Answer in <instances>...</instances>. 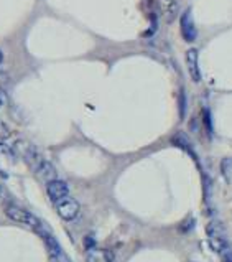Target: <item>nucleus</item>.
<instances>
[{
    "instance_id": "nucleus-11",
    "label": "nucleus",
    "mask_w": 232,
    "mask_h": 262,
    "mask_svg": "<svg viewBox=\"0 0 232 262\" xmlns=\"http://www.w3.org/2000/svg\"><path fill=\"white\" fill-rule=\"evenodd\" d=\"M9 137H10V129L7 127V124L4 121H0V144L5 142Z\"/></svg>"
},
{
    "instance_id": "nucleus-6",
    "label": "nucleus",
    "mask_w": 232,
    "mask_h": 262,
    "mask_svg": "<svg viewBox=\"0 0 232 262\" xmlns=\"http://www.w3.org/2000/svg\"><path fill=\"white\" fill-rule=\"evenodd\" d=\"M181 35L186 41H194L198 36V32H196V27H194V21H193V15L190 10H186L181 17Z\"/></svg>"
},
{
    "instance_id": "nucleus-2",
    "label": "nucleus",
    "mask_w": 232,
    "mask_h": 262,
    "mask_svg": "<svg viewBox=\"0 0 232 262\" xmlns=\"http://www.w3.org/2000/svg\"><path fill=\"white\" fill-rule=\"evenodd\" d=\"M5 214L9 216L12 221L25 224V226L32 228L33 231H36V233H40V231L44 228L43 224H41V221L36 218L35 214H32L30 211H27V209L20 208L17 205H7L5 206Z\"/></svg>"
},
{
    "instance_id": "nucleus-14",
    "label": "nucleus",
    "mask_w": 232,
    "mask_h": 262,
    "mask_svg": "<svg viewBox=\"0 0 232 262\" xmlns=\"http://www.w3.org/2000/svg\"><path fill=\"white\" fill-rule=\"evenodd\" d=\"M2 61H4V55H2V51H0V64H2Z\"/></svg>"
},
{
    "instance_id": "nucleus-12",
    "label": "nucleus",
    "mask_w": 232,
    "mask_h": 262,
    "mask_svg": "<svg viewBox=\"0 0 232 262\" xmlns=\"http://www.w3.org/2000/svg\"><path fill=\"white\" fill-rule=\"evenodd\" d=\"M9 200H10L9 193H7V190L0 185V201H9Z\"/></svg>"
},
{
    "instance_id": "nucleus-10",
    "label": "nucleus",
    "mask_w": 232,
    "mask_h": 262,
    "mask_svg": "<svg viewBox=\"0 0 232 262\" xmlns=\"http://www.w3.org/2000/svg\"><path fill=\"white\" fill-rule=\"evenodd\" d=\"M86 260L87 262H114V256H112V252L104 251V249H89Z\"/></svg>"
},
{
    "instance_id": "nucleus-13",
    "label": "nucleus",
    "mask_w": 232,
    "mask_h": 262,
    "mask_svg": "<svg viewBox=\"0 0 232 262\" xmlns=\"http://www.w3.org/2000/svg\"><path fill=\"white\" fill-rule=\"evenodd\" d=\"M5 102H7V94H5V91H4V89L0 88V107H2Z\"/></svg>"
},
{
    "instance_id": "nucleus-4",
    "label": "nucleus",
    "mask_w": 232,
    "mask_h": 262,
    "mask_svg": "<svg viewBox=\"0 0 232 262\" xmlns=\"http://www.w3.org/2000/svg\"><path fill=\"white\" fill-rule=\"evenodd\" d=\"M56 211L59 214V218H63L64 221H73L78 218L79 214V203L71 196H66L63 200H59L58 203H55Z\"/></svg>"
},
{
    "instance_id": "nucleus-9",
    "label": "nucleus",
    "mask_w": 232,
    "mask_h": 262,
    "mask_svg": "<svg viewBox=\"0 0 232 262\" xmlns=\"http://www.w3.org/2000/svg\"><path fill=\"white\" fill-rule=\"evenodd\" d=\"M160 10L167 21H173L179 10V0H158Z\"/></svg>"
},
{
    "instance_id": "nucleus-7",
    "label": "nucleus",
    "mask_w": 232,
    "mask_h": 262,
    "mask_svg": "<svg viewBox=\"0 0 232 262\" xmlns=\"http://www.w3.org/2000/svg\"><path fill=\"white\" fill-rule=\"evenodd\" d=\"M186 64H188V71L190 76L194 83H199L201 81V71H199V63H198V50H188L186 51Z\"/></svg>"
},
{
    "instance_id": "nucleus-1",
    "label": "nucleus",
    "mask_w": 232,
    "mask_h": 262,
    "mask_svg": "<svg viewBox=\"0 0 232 262\" xmlns=\"http://www.w3.org/2000/svg\"><path fill=\"white\" fill-rule=\"evenodd\" d=\"M207 236H209V244H211V248L221 254L224 257H230L232 256V248L229 244V239L224 233V228L221 226L219 223H211L207 226Z\"/></svg>"
},
{
    "instance_id": "nucleus-8",
    "label": "nucleus",
    "mask_w": 232,
    "mask_h": 262,
    "mask_svg": "<svg viewBox=\"0 0 232 262\" xmlns=\"http://www.w3.org/2000/svg\"><path fill=\"white\" fill-rule=\"evenodd\" d=\"M33 171L36 173V177H38L40 180H43V182H47V183L53 182V180H58L56 168L53 167V163H50L47 159H44Z\"/></svg>"
},
{
    "instance_id": "nucleus-3",
    "label": "nucleus",
    "mask_w": 232,
    "mask_h": 262,
    "mask_svg": "<svg viewBox=\"0 0 232 262\" xmlns=\"http://www.w3.org/2000/svg\"><path fill=\"white\" fill-rule=\"evenodd\" d=\"M38 234L43 237L44 246H47V249H48V254H50L51 260H53V262H71L69 257L66 256V252L63 251V248L59 246V243H58L56 239L47 231V228H43Z\"/></svg>"
},
{
    "instance_id": "nucleus-5",
    "label": "nucleus",
    "mask_w": 232,
    "mask_h": 262,
    "mask_svg": "<svg viewBox=\"0 0 232 262\" xmlns=\"http://www.w3.org/2000/svg\"><path fill=\"white\" fill-rule=\"evenodd\" d=\"M47 193L51 201L58 203L59 200L69 196V186L66 185L63 180H53V182H50L47 185Z\"/></svg>"
}]
</instances>
